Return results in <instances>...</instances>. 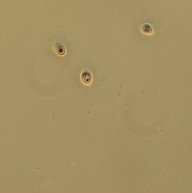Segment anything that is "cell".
Listing matches in <instances>:
<instances>
[{
  "mask_svg": "<svg viewBox=\"0 0 192 193\" xmlns=\"http://www.w3.org/2000/svg\"><path fill=\"white\" fill-rule=\"evenodd\" d=\"M81 81L85 84H89L92 79V75L88 69H84L81 74Z\"/></svg>",
  "mask_w": 192,
  "mask_h": 193,
  "instance_id": "cell-1",
  "label": "cell"
},
{
  "mask_svg": "<svg viewBox=\"0 0 192 193\" xmlns=\"http://www.w3.org/2000/svg\"><path fill=\"white\" fill-rule=\"evenodd\" d=\"M54 51L58 55L64 56L66 53V48L62 43L57 42L54 44Z\"/></svg>",
  "mask_w": 192,
  "mask_h": 193,
  "instance_id": "cell-2",
  "label": "cell"
},
{
  "mask_svg": "<svg viewBox=\"0 0 192 193\" xmlns=\"http://www.w3.org/2000/svg\"><path fill=\"white\" fill-rule=\"evenodd\" d=\"M141 31L142 33H144L145 34H153V33L152 26L149 23H145L142 25Z\"/></svg>",
  "mask_w": 192,
  "mask_h": 193,
  "instance_id": "cell-3",
  "label": "cell"
}]
</instances>
